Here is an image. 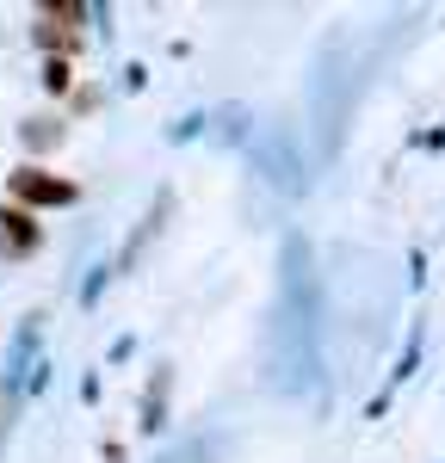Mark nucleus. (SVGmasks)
<instances>
[{
    "label": "nucleus",
    "mask_w": 445,
    "mask_h": 463,
    "mask_svg": "<svg viewBox=\"0 0 445 463\" xmlns=\"http://www.w3.org/2000/svg\"><path fill=\"white\" fill-rule=\"evenodd\" d=\"M32 198H69V185H50V179H19Z\"/></svg>",
    "instance_id": "nucleus-1"
}]
</instances>
